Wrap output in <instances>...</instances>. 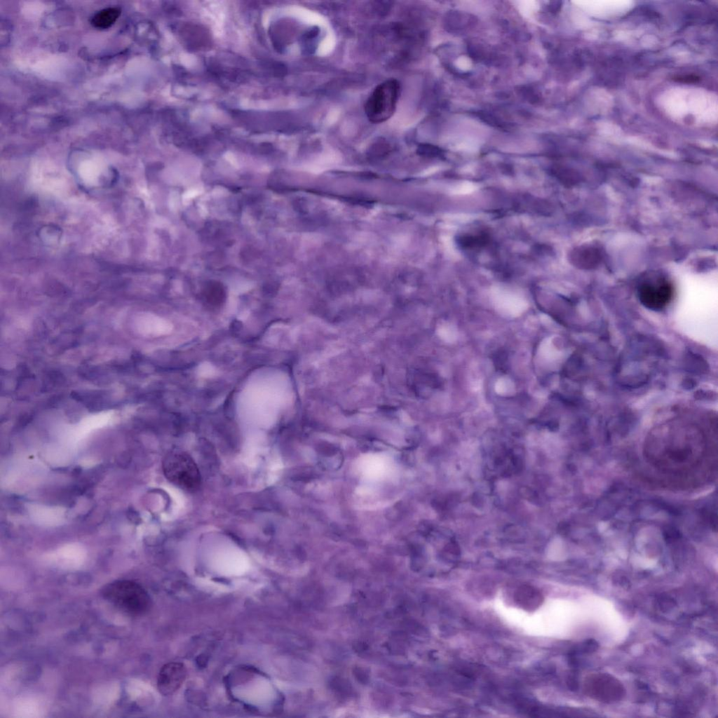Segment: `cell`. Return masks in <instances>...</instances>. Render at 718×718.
<instances>
[{
  "label": "cell",
  "instance_id": "cell-1",
  "mask_svg": "<svg viewBox=\"0 0 718 718\" xmlns=\"http://www.w3.org/2000/svg\"><path fill=\"white\" fill-rule=\"evenodd\" d=\"M707 438L698 428L670 426L651 434L644 447L646 460L665 475L696 473L710 457Z\"/></svg>",
  "mask_w": 718,
  "mask_h": 718
},
{
  "label": "cell",
  "instance_id": "cell-2",
  "mask_svg": "<svg viewBox=\"0 0 718 718\" xmlns=\"http://www.w3.org/2000/svg\"><path fill=\"white\" fill-rule=\"evenodd\" d=\"M102 597L123 613L137 616L151 606V600L140 584L128 580L115 581L101 589Z\"/></svg>",
  "mask_w": 718,
  "mask_h": 718
},
{
  "label": "cell",
  "instance_id": "cell-3",
  "mask_svg": "<svg viewBox=\"0 0 718 718\" xmlns=\"http://www.w3.org/2000/svg\"><path fill=\"white\" fill-rule=\"evenodd\" d=\"M163 469L170 482L185 491H195L201 485L198 468L192 457L185 452H170L164 458Z\"/></svg>",
  "mask_w": 718,
  "mask_h": 718
},
{
  "label": "cell",
  "instance_id": "cell-4",
  "mask_svg": "<svg viewBox=\"0 0 718 718\" xmlns=\"http://www.w3.org/2000/svg\"><path fill=\"white\" fill-rule=\"evenodd\" d=\"M399 91L400 84L395 79H388L379 84L365 104L369 121L379 123L391 118L396 108Z\"/></svg>",
  "mask_w": 718,
  "mask_h": 718
},
{
  "label": "cell",
  "instance_id": "cell-5",
  "mask_svg": "<svg viewBox=\"0 0 718 718\" xmlns=\"http://www.w3.org/2000/svg\"><path fill=\"white\" fill-rule=\"evenodd\" d=\"M640 302L646 308L660 311L672 301L674 287L672 283L661 276L649 277L642 281L637 289Z\"/></svg>",
  "mask_w": 718,
  "mask_h": 718
},
{
  "label": "cell",
  "instance_id": "cell-6",
  "mask_svg": "<svg viewBox=\"0 0 718 718\" xmlns=\"http://www.w3.org/2000/svg\"><path fill=\"white\" fill-rule=\"evenodd\" d=\"M187 676L184 665L178 662L164 665L157 677V688L163 696H170L179 689Z\"/></svg>",
  "mask_w": 718,
  "mask_h": 718
},
{
  "label": "cell",
  "instance_id": "cell-7",
  "mask_svg": "<svg viewBox=\"0 0 718 718\" xmlns=\"http://www.w3.org/2000/svg\"><path fill=\"white\" fill-rule=\"evenodd\" d=\"M514 600L516 604L527 611H534L543 602L544 598L541 592L537 588L523 585L515 592Z\"/></svg>",
  "mask_w": 718,
  "mask_h": 718
},
{
  "label": "cell",
  "instance_id": "cell-8",
  "mask_svg": "<svg viewBox=\"0 0 718 718\" xmlns=\"http://www.w3.org/2000/svg\"><path fill=\"white\" fill-rule=\"evenodd\" d=\"M120 13L121 10L117 7L104 8L94 15L91 23L96 28L107 29L116 21Z\"/></svg>",
  "mask_w": 718,
  "mask_h": 718
},
{
  "label": "cell",
  "instance_id": "cell-9",
  "mask_svg": "<svg viewBox=\"0 0 718 718\" xmlns=\"http://www.w3.org/2000/svg\"><path fill=\"white\" fill-rule=\"evenodd\" d=\"M486 236L482 234H468L459 238V243L463 247L473 248L484 245L486 243Z\"/></svg>",
  "mask_w": 718,
  "mask_h": 718
}]
</instances>
